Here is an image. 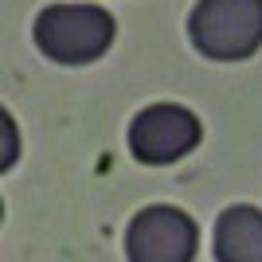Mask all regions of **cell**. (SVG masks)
Returning a JSON list of instances; mask_svg holds the SVG:
<instances>
[{
    "label": "cell",
    "instance_id": "1",
    "mask_svg": "<svg viewBox=\"0 0 262 262\" xmlns=\"http://www.w3.org/2000/svg\"><path fill=\"white\" fill-rule=\"evenodd\" d=\"M118 24L98 4H51L35 16V47L63 67L94 63L110 51Z\"/></svg>",
    "mask_w": 262,
    "mask_h": 262
},
{
    "label": "cell",
    "instance_id": "2",
    "mask_svg": "<svg viewBox=\"0 0 262 262\" xmlns=\"http://www.w3.org/2000/svg\"><path fill=\"white\" fill-rule=\"evenodd\" d=\"M188 39L215 63L251 59L262 47V0H200L188 16Z\"/></svg>",
    "mask_w": 262,
    "mask_h": 262
},
{
    "label": "cell",
    "instance_id": "3",
    "mask_svg": "<svg viewBox=\"0 0 262 262\" xmlns=\"http://www.w3.org/2000/svg\"><path fill=\"white\" fill-rule=\"evenodd\" d=\"M200 247L196 219L180 208L153 204L133 215L125 231V258L129 262H192Z\"/></svg>",
    "mask_w": 262,
    "mask_h": 262
},
{
    "label": "cell",
    "instance_id": "4",
    "mask_svg": "<svg viewBox=\"0 0 262 262\" xmlns=\"http://www.w3.org/2000/svg\"><path fill=\"white\" fill-rule=\"evenodd\" d=\"M204 137V125L192 110L176 102H153L145 106L129 125V149L141 164H172L188 157Z\"/></svg>",
    "mask_w": 262,
    "mask_h": 262
},
{
    "label": "cell",
    "instance_id": "5",
    "mask_svg": "<svg viewBox=\"0 0 262 262\" xmlns=\"http://www.w3.org/2000/svg\"><path fill=\"white\" fill-rule=\"evenodd\" d=\"M215 258L219 262H262V211L235 204L215 219Z\"/></svg>",
    "mask_w": 262,
    "mask_h": 262
},
{
    "label": "cell",
    "instance_id": "6",
    "mask_svg": "<svg viewBox=\"0 0 262 262\" xmlns=\"http://www.w3.org/2000/svg\"><path fill=\"white\" fill-rule=\"evenodd\" d=\"M16 157H20V141L12 137V121L4 118V157H0V164H4V168H12V161H16Z\"/></svg>",
    "mask_w": 262,
    "mask_h": 262
}]
</instances>
